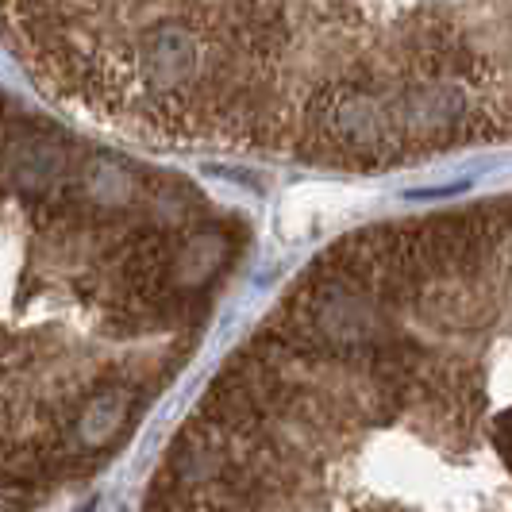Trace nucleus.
I'll return each instance as SVG.
<instances>
[{
	"label": "nucleus",
	"instance_id": "1",
	"mask_svg": "<svg viewBox=\"0 0 512 512\" xmlns=\"http://www.w3.org/2000/svg\"><path fill=\"white\" fill-rule=\"evenodd\" d=\"M512 512V197L320 251L185 416L143 512Z\"/></svg>",
	"mask_w": 512,
	"mask_h": 512
},
{
	"label": "nucleus",
	"instance_id": "2",
	"mask_svg": "<svg viewBox=\"0 0 512 512\" xmlns=\"http://www.w3.org/2000/svg\"><path fill=\"white\" fill-rule=\"evenodd\" d=\"M54 101L143 147L378 174L512 147V0H0Z\"/></svg>",
	"mask_w": 512,
	"mask_h": 512
}]
</instances>
